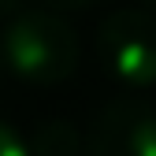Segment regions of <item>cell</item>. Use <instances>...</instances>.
Wrapping results in <instances>:
<instances>
[{
    "mask_svg": "<svg viewBox=\"0 0 156 156\" xmlns=\"http://www.w3.org/2000/svg\"><path fill=\"white\" fill-rule=\"evenodd\" d=\"M0 56L11 74H19L30 86H60L78 67V34L60 11L34 8L19 11L8 30Z\"/></svg>",
    "mask_w": 156,
    "mask_h": 156,
    "instance_id": "6da1fadb",
    "label": "cell"
},
{
    "mask_svg": "<svg viewBox=\"0 0 156 156\" xmlns=\"http://www.w3.org/2000/svg\"><path fill=\"white\" fill-rule=\"evenodd\" d=\"M145 4H149V8H152V11H156V0H145Z\"/></svg>",
    "mask_w": 156,
    "mask_h": 156,
    "instance_id": "ba28073f",
    "label": "cell"
},
{
    "mask_svg": "<svg viewBox=\"0 0 156 156\" xmlns=\"http://www.w3.org/2000/svg\"><path fill=\"white\" fill-rule=\"evenodd\" d=\"M30 156H89V141L63 119H48L37 126V134L26 145Z\"/></svg>",
    "mask_w": 156,
    "mask_h": 156,
    "instance_id": "277c9868",
    "label": "cell"
},
{
    "mask_svg": "<svg viewBox=\"0 0 156 156\" xmlns=\"http://www.w3.org/2000/svg\"><path fill=\"white\" fill-rule=\"evenodd\" d=\"M26 0H0V19H15L19 11H23Z\"/></svg>",
    "mask_w": 156,
    "mask_h": 156,
    "instance_id": "52a82bcc",
    "label": "cell"
},
{
    "mask_svg": "<svg viewBox=\"0 0 156 156\" xmlns=\"http://www.w3.org/2000/svg\"><path fill=\"white\" fill-rule=\"evenodd\" d=\"M97 52L115 82L152 86L156 82V15L138 8L112 11L97 30Z\"/></svg>",
    "mask_w": 156,
    "mask_h": 156,
    "instance_id": "7a4b0ae2",
    "label": "cell"
},
{
    "mask_svg": "<svg viewBox=\"0 0 156 156\" xmlns=\"http://www.w3.org/2000/svg\"><path fill=\"white\" fill-rule=\"evenodd\" d=\"M0 60H4V56H0Z\"/></svg>",
    "mask_w": 156,
    "mask_h": 156,
    "instance_id": "9c48e42d",
    "label": "cell"
},
{
    "mask_svg": "<svg viewBox=\"0 0 156 156\" xmlns=\"http://www.w3.org/2000/svg\"><path fill=\"white\" fill-rule=\"evenodd\" d=\"M37 4H45L48 11H82V8L101 4V0H37Z\"/></svg>",
    "mask_w": 156,
    "mask_h": 156,
    "instance_id": "8992f818",
    "label": "cell"
},
{
    "mask_svg": "<svg viewBox=\"0 0 156 156\" xmlns=\"http://www.w3.org/2000/svg\"><path fill=\"white\" fill-rule=\"evenodd\" d=\"M0 156H30L26 152V141L19 138L8 123H0Z\"/></svg>",
    "mask_w": 156,
    "mask_h": 156,
    "instance_id": "5b68a950",
    "label": "cell"
},
{
    "mask_svg": "<svg viewBox=\"0 0 156 156\" xmlns=\"http://www.w3.org/2000/svg\"><path fill=\"white\" fill-rule=\"evenodd\" d=\"M89 156H156V108L145 101H115L93 119Z\"/></svg>",
    "mask_w": 156,
    "mask_h": 156,
    "instance_id": "3957f363",
    "label": "cell"
}]
</instances>
